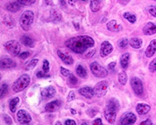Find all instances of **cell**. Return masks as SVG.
Wrapping results in <instances>:
<instances>
[{"label":"cell","instance_id":"obj_1","mask_svg":"<svg viewBox=\"0 0 156 125\" xmlns=\"http://www.w3.org/2000/svg\"><path fill=\"white\" fill-rule=\"evenodd\" d=\"M66 45L75 53L83 54L94 46V41L90 36L79 35L69 38L66 41Z\"/></svg>","mask_w":156,"mask_h":125},{"label":"cell","instance_id":"obj_2","mask_svg":"<svg viewBox=\"0 0 156 125\" xmlns=\"http://www.w3.org/2000/svg\"><path fill=\"white\" fill-rule=\"evenodd\" d=\"M119 109V102L116 98H112L107 101L106 105L104 109V116L108 123H113L115 122Z\"/></svg>","mask_w":156,"mask_h":125},{"label":"cell","instance_id":"obj_3","mask_svg":"<svg viewBox=\"0 0 156 125\" xmlns=\"http://www.w3.org/2000/svg\"><path fill=\"white\" fill-rule=\"evenodd\" d=\"M30 77L27 73L22 74L12 84V89L14 92L17 93L20 91H22L30 84Z\"/></svg>","mask_w":156,"mask_h":125},{"label":"cell","instance_id":"obj_4","mask_svg":"<svg viewBox=\"0 0 156 125\" xmlns=\"http://www.w3.org/2000/svg\"><path fill=\"white\" fill-rule=\"evenodd\" d=\"M34 14L30 10H27L23 12L20 17V25L24 30H30L32 23L34 22Z\"/></svg>","mask_w":156,"mask_h":125},{"label":"cell","instance_id":"obj_5","mask_svg":"<svg viewBox=\"0 0 156 125\" xmlns=\"http://www.w3.org/2000/svg\"><path fill=\"white\" fill-rule=\"evenodd\" d=\"M90 71L93 74L97 77L99 78H103L108 76V70L105 67H103L101 65H100L98 62H93L90 65Z\"/></svg>","mask_w":156,"mask_h":125},{"label":"cell","instance_id":"obj_6","mask_svg":"<svg viewBox=\"0 0 156 125\" xmlns=\"http://www.w3.org/2000/svg\"><path fill=\"white\" fill-rule=\"evenodd\" d=\"M130 85L136 96H140L144 92V86L142 80L137 77H132L130 79Z\"/></svg>","mask_w":156,"mask_h":125},{"label":"cell","instance_id":"obj_7","mask_svg":"<svg viewBox=\"0 0 156 125\" xmlns=\"http://www.w3.org/2000/svg\"><path fill=\"white\" fill-rule=\"evenodd\" d=\"M4 47H5V50L9 53L12 54L14 55H20V45L19 44L17 41L15 40H10L8 41L4 44Z\"/></svg>","mask_w":156,"mask_h":125},{"label":"cell","instance_id":"obj_8","mask_svg":"<svg viewBox=\"0 0 156 125\" xmlns=\"http://www.w3.org/2000/svg\"><path fill=\"white\" fill-rule=\"evenodd\" d=\"M108 84L106 80H103L97 83L94 88V95L98 97H102L107 93Z\"/></svg>","mask_w":156,"mask_h":125},{"label":"cell","instance_id":"obj_9","mask_svg":"<svg viewBox=\"0 0 156 125\" xmlns=\"http://www.w3.org/2000/svg\"><path fill=\"white\" fill-rule=\"evenodd\" d=\"M136 121V116L131 112H124L120 118L121 125H133Z\"/></svg>","mask_w":156,"mask_h":125},{"label":"cell","instance_id":"obj_10","mask_svg":"<svg viewBox=\"0 0 156 125\" xmlns=\"http://www.w3.org/2000/svg\"><path fill=\"white\" fill-rule=\"evenodd\" d=\"M16 117L20 123L21 124H27L31 121V116L27 111L25 109H20L16 113Z\"/></svg>","mask_w":156,"mask_h":125},{"label":"cell","instance_id":"obj_11","mask_svg":"<svg viewBox=\"0 0 156 125\" xmlns=\"http://www.w3.org/2000/svg\"><path fill=\"white\" fill-rule=\"evenodd\" d=\"M112 51H113V46L109 41H104L101 43V48H100V55H101V57H105V56L112 53Z\"/></svg>","mask_w":156,"mask_h":125},{"label":"cell","instance_id":"obj_12","mask_svg":"<svg viewBox=\"0 0 156 125\" xmlns=\"http://www.w3.org/2000/svg\"><path fill=\"white\" fill-rule=\"evenodd\" d=\"M57 55H58V57L62 59L64 63H66L67 65H71L73 63V57L68 52H63L62 50H58L57 51Z\"/></svg>","mask_w":156,"mask_h":125},{"label":"cell","instance_id":"obj_13","mask_svg":"<svg viewBox=\"0 0 156 125\" xmlns=\"http://www.w3.org/2000/svg\"><path fill=\"white\" fill-rule=\"evenodd\" d=\"M55 93H56V91L53 86H47L41 90V95L44 98L48 99V98H52L55 95Z\"/></svg>","mask_w":156,"mask_h":125},{"label":"cell","instance_id":"obj_14","mask_svg":"<svg viewBox=\"0 0 156 125\" xmlns=\"http://www.w3.org/2000/svg\"><path fill=\"white\" fill-rule=\"evenodd\" d=\"M61 105H62V102H61L60 100H54V101H51V102H48L45 105V110L48 112H55V111L58 110L59 108H60Z\"/></svg>","mask_w":156,"mask_h":125},{"label":"cell","instance_id":"obj_15","mask_svg":"<svg viewBox=\"0 0 156 125\" xmlns=\"http://www.w3.org/2000/svg\"><path fill=\"white\" fill-rule=\"evenodd\" d=\"M78 91L82 96L87 98H91L94 95V88L89 87V86H84L83 88H80Z\"/></svg>","mask_w":156,"mask_h":125},{"label":"cell","instance_id":"obj_16","mask_svg":"<svg viewBox=\"0 0 156 125\" xmlns=\"http://www.w3.org/2000/svg\"><path fill=\"white\" fill-rule=\"evenodd\" d=\"M143 33L145 35H152L156 33V23L148 22L143 28Z\"/></svg>","mask_w":156,"mask_h":125},{"label":"cell","instance_id":"obj_17","mask_svg":"<svg viewBox=\"0 0 156 125\" xmlns=\"http://www.w3.org/2000/svg\"><path fill=\"white\" fill-rule=\"evenodd\" d=\"M1 69H10L16 66V62L10 58H3L0 62Z\"/></svg>","mask_w":156,"mask_h":125},{"label":"cell","instance_id":"obj_18","mask_svg":"<svg viewBox=\"0 0 156 125\" xmlns=\"http://www.w3.org/2000/svg\"><path fill=\"white\" fill-rule=\"evenodd\" d=\"M156 52V39L151 40L145 50V55L147 58L152 57Z\"/></svg>","mask_w":156,"mask_h":125},{"label":"cell","instance_id":"obj_19","mask_svg":"<svg viewBox=\"0 0 156 125\" xmlns=\"http://www.w3.org/2000/svg\"><path fill=\"white\" fill-rule=\"evenodd\" d=\"M151 106L146 103H138L136 106V111L139 115H144L150 111Z\"/></svg>","mask_w":156,"mask_h":125},{"label":"cell","instance_id":"obj_20","mask_svg":"<svg viewBox=\"0 0 156 125\" xmlns=\"http://www.w3.org/2000/svg\"><path fill=\"white\" fill-rule=\"evenodd\" d=\"M5 9H7L8 11L12 12H17L20 9V4L17 2V1H13V2H8L5 4Z\"/></svg>","mask_w":156,"mask_h":125},{"label":"cell","instance_id":"obj_21","mask_svg":"<svg viewBox=\"0 0 156 125\" xmlns=\"http://www.w3.org/2000/svg\"><path fill=\"white\" fill-rule=\"evenodd\" d=\"M107 29L110 31L115 32V31H119L122 29V27L120 26V24L117 23L116 20H112L107 23Z\"/></svg>","mask_w":156,"mask_h":125},{"label":"cell","instance_id":"obj_22","mask_svg":"<svg viewBox=\"0 0 156 125\" xmlns=\"http://www.w3.org/2000/svg\"><path fill=\"white\" fill-rule=\"evenodd\" d=\"M129 58H130V54L129 53H124L122 54L120 58V65L123 70H126L128 67L129 62Z\"/></svg>","mask_w":156,"mask_h":125},{"label":"cell","instance_id":"obj_23","mask_svg":"<svg viewBox=\"0 0 156 125\" xmlns=\"http://www.w3.org/2000/svg\"><path fill=\"white\" fill-rule=\"evenodd\" d=\"M21 42L23 45L27 47H33L34 46V41L32 39L30 36L27 35V34H24V35L22 36L21 38Z\"/></svg>","mask_w":156,"mask_h":125},{"label":"cell","instance_id":"obj_24","mask_svg":"<svg viewBox=\"0 0 156 125\" xmlns=\"http://www.w3.org/2000/svg\"><path fill=\"white\" fill-rule=\"evenodd\" d=\"M102 0H90V8L92 12H97L101 8V4Z\"/></svg>","mask_w":156,"mask_h":125},{"label":"cell","instance_id":"obj_25","mask_svg":"<svg viewBox=\"0 0 156 125\" xmlns=\"http://www.w3.org/2000/svg\"><path fill=\"white\" fill-rule=\"evenodd\" d=\"M142 44H143V41L141 38H133L129 41L130 46L134 48H140L142 46Z\"/></svg>","mask_w":156,"mask_h":125},{"label":"cell","instance_id":"obj_26","mask_svg":"<svg viewBox=\"0 0 156 125\" xmlns=\"http://www.w3.org/2000/svg\"><path fill=\"white\" fill-rule=\"evenodd\" d=\"M76 74H77L80 77H81V78H85V77H87V70H86L85 68L83 67L82 65L79 64L76 66Z\"/></svg>","mask_w":156,"mask_h":125},{"label":"cell","instance_id":"obj_27","mask_svg":"<svg viewBox=\"0 0 156 125\" xmlns=\"http://www.w3.org/2000/svg\"><path fill=\"white\" fill-rule=\"evenodd\" d=\"M3 23H5V25L6 27H9V28H12V27H14V20H13V18L11 16H9V15H5V16H4Z\"/></svg>","mask_w":156,"mask_h":125},{"label":"cell","instance_id":"obj_28","mask_svg":"<svg viewBox=\"0 0 156 125\" xmlns=\"http://www.w3.org/2000/svg\"><path fill=\"white\" fill-rule=\"evenodd\" d=\"M20 102V98L18 97H16V98H13L9 101V109L12 112H16V105L17 104L19 103Z\"/></svg>","mask_w":156,"mask_h":125},{"label":"cell","instance_id":"obj_29","mask_svg":"<svg viewBox=\"0 0 156 125\" xmlns=\"http://www.w3.org/2000/svg\"><path fill=\"white\" fill-rule=\"evenodd\" d=\"M118 80H119V84H122V86L126 85L127 83V75L125 71H122L119 73L118 76Z\"/></svg>","mask_w":156,"mask_h":125},{"label":"cell","instance_id":"obj_30","mask_svg":"<svg viewBox=\"0 0 156 125\" xmlns=\"http://www.w3.org/2000/svg\"><path fill=\"white\" fill-rule=\"evenodd\" d=\"M122 16H123V17H124L126 20H127L129 23H134L136 20V16H135L134 14H133V13H130V12H124Z\"/></svg>","mask_w":156,"mask_h":125},{"label":"cell","instance_id":"obj_31","mask_svg":"<svg viewBox=\"0 0 156 125\" xmlns=\"http://www.w3.org/2000/svg\"><path fill=\"white\" fill-rule=\"evenodd\" d=\"M37 62H38V59H33L28 62V63L26 64L25 66V69L27 70H32V69H34L36 66H37Z\"/></svg>","mask_w":156,"mask_h":125},{"label":"cell","instance_id":"obj_32","mask_svg":"<svg viewBox=\"0 0 156 125\" xmlns=\"http://www.w3.org/2000/svg\"><path fill=\"white\" fill-rule=\"evenodd\" d=\"M8 89H9V86H8L7 84L4 83V84H2V86H1V89H0V94H1L0 95H1V98H3V97L7 94Z\"/></svg>","mask_w":156,"mask_h":125},{"label":"cell","instance_id":"obj_33","mask_svg":"<svg viewBox=\"0 0 156 125\" xmlns=\"http://www.w3.org/2000/svg\"><path fill=\"white\" fill-rule=\"evenodd\" d=\"M129 41H128L127 38H122L118 43V45L120 48H126L128 47Z\"/></svg>","mask_w":156,"mask_h":125},{"label":"cell","instance_id":"obj_34","mask_svg":"<svg viewBox=\"0 0 156 125\" xmlns=\"http://www.w3.org/2000/svg\"><path fill=\"white\" fill-rule=\"evenodd\" d=\"M20 5H30L35 2L36 0H16Z\"/></svg>","mask_w":156,"mask_h":125},{"label":"cell","instance_id":"obj_35","mask_svg":"<svg viewBox=\"0 0 156 125\" xmlns=\"http://www.w3.org/2000/svg\"><path fill=\"white\" fill-rule=\"evenodd\" d=\"M149 70L151 73H155L156 72V58H154L149 64Z\"/></svg>","mask_w":156,"mask_h":125},{"label":"cell","instance_id":"obj_36","mask_svg":"<svg viewBox=\"0 0 156 125\" xmlns=\"http://www.w3.org/2000/svg\"><path fill=\"white\" fill-rule=\"evenodd\" d=\"M98 113V109L95 108H90L87 110V114L90 117H94Z\"/></svg>","mask_w":156,"mask_h":125},{"label":"cell","instance_id":"obj_37","mask_svg":"<svg viewBox=\"0 0 156 125\" xmlns=\"http://www.w3.org/2000/svg\"><path fill=\"white\" fill-rule=\"evenodd\" d=\"M42 69H43V71H44L45 73H48V72L49 71V69H50L49 62H48L47 59H44V60L43 61Z\"/></svg>","mask_w":156,"mask_h":125},{"label":"cell","instance_id":"obj_38","mask_svg":"<svg viewBox=\"0 0 156 125\" xmlns=\"http://www.w3.org/2000/svg\"><path fill=\"white\" fill-rule=\"evenodd\" d=\"M147 11L151 16L156 17V5H150V6H148Z\"/></svg>","mask_w":156,"mask_h":125},{"label":"cell","instance_id":"obj_39","mask_svg":"<svg viewBox=\"0 0 156 125\" xmlns=\"http://www.w3.org/2000/svg\"><path fill=\"white\" fill-rule=\"evenodd\" d=\"M69 81L70 83V84H72V85H76L78 82L76 77H75L74 75L72 74V73L69 76Z\"/></svg>","mask_w":156,"mask_h":125},{"label":"cell","instance_id":"obj_40","mask_svg":"<svg viewBox=\"0 0 156 125\" xmlns=\"http://www.w3.org/2000/svg\"><path fill=\"white\" fill-rule=\"evenodd\" d=\"M3 120L5 121V123H7V124L11 125L12 123V118L7 114H3Z\"/></svg>","mask_w":156,"mask_h":125},{"label":"cell","instance_id":"obj_41","mask_svg":"<svg viewBox=\"0 0 156 125\" xmlns=\"http://www.w3.org/2000/svg\"><path fill=\"white\" fill-rule=\"evenodd\" d=\"M51 16L53 17V20H61L60 14H59L58 12H56V11H55V10L51 11Z\"/></svg>","mask_w":156,"mask_h":125},{"label":"cell","instance_id":"obj_42","mask_svg":"<svg viewBox=\"0 0 156 125\" xmlns=\"http://www.w3.org/2000/svg\"><path fill=\"white\" fill-rule=\"evenodd\" d=\"M36 76L38 78H44V77H48L49 75L47 74V73H45L44 71H38L37 73H36Z\"/></svg>","mask_w":156,"mask_h":125},{"label":"cell","instance_id":"obj_43","mask_svg":"<svg viewBox=\"0 0 156 125\" xmlns=\"http://www.w3.org/2000/svg\"><path fill=\"white\" fill-rule=\"evenodd\" d=\"M60 71H61V73L63 75L64 77H69V75L71 74L69 70H68L67 69H65L63 66H61L60 67Z\"/></svg>","mask_w":156,"mask_h":125},{"label":"cell","instance_id":"obj_44","mask_svg":"<svg viewBox=\"0 0 156 125\" xmlns=\"http://www.w3.org/2000/svg\"><path fill=\"white\" fill-rule=\"evenodd\" d=\"M75 98V93L74 91H69V95H68L67 96V102H71V101H73V100H74Z\"/></svg>","mask_w":156,"mask_h":125},{"label":"cell","instance_id":"obj_45","mask_svg":"<svg viewBox=\"0 0 156 125\" xmlns=\"http://www.w3.org/2000/svg\"><path fill=\"white\" fill-rule=\"evenodd\" d=\"M29 55H30V52H23L22 53L20 54L19 56H20V58H21V59H27Z\"/></svg>","mask_w":156,"mask_h":125},{"label":"cell","instance_id":"obj_46","mask_svg":"<svg viewBox=\"0 0 156 125\" xmlns=\"http://www.w3.org/2000/svg\"><path fill=\"white\" fill-rule=\"evenodd\" d=\"M140 125H154V123H152L151 119H147V120L142 121L141 123H140Z\"/></svg>","mask_w":156,"mask_h":125},{"label":"cell","instance_id":"obj_47","mask_svg":"<svg viewBox=\"0 0 156 125\" xmlns=\"http://www.w3.org/2000/svg\"><path fill=\"white\" fill-rule=\"evenodd\" d=\"M93 125H102V120L101 118H97L92 122Z\"/></svg>","mask_w":156,"mask_h":125},{"label":"cell","instance_id":"obj_48","mask_svg":"<svg viewBox=\"0 0 156 125\" xmlns=\"http://www.w3.org/2000/svg\"><path fill=\"white\" fill-rule=\"evenodd\" d=\"M65 125H76V122H75V120L68 119V120H66V121H65Z\"/></svg>","mask_w":156,"mask_h":125},{"label":"cell","instance_id":"obj_49","mask_svg":"<svg viewBox=\"0 0 156 125\" xmlns=\"http://www.w3.org/2000/svg\"><path fill=\"white\" fill-rule=\"evenodd\" d=\"M115 65H116V62H110L109 64L108 65V70H113L114 68H115Z\"/></svg>","mask_w":156,"mask_h":125},{"label":"cell","instance_id":"obj_50","mask_svg":"<svg viewBox=\"0 0 156 125\" xmlns=\"http://www.w3.org/2000/svg\"><path fill=\"white\" fill-rule=\"evenodd\" d=\"M94 53H95V50H94V49H92V51H91V52H89L88 53H87V55H86V57H87V58L92 57L93 55H94Z\"/></svg>","mask_w":156,"mask_h":125},{"label":"cell","instance_id":"obj_51","mask_svg":"<svg viewBox=\"0 0 156 125\" xmlns=\"http://www.w3.org/2000/svg\"><path fill=\"white\" fill-rule=\"evenodd\" d=\"M44 3L48 5H53V2H52V0H44Z\"/></svg>","mask_w":156,"mask_h":125},{"label":"cell","instance_id":"obj_52","mask_svg":"<svg viewBox=\"0 0 156 125\" xmlns=\"http://www.w3.org/2000/svg\"><path fill=\"white\" fill-rule=\"evenodd\" d=\"M76 1H77V0H68V2H69V5L73 6V5H75V3H76Z\"/></svg>","mask_w":156,"mask_h":125},{"label":"cell","instance_id":"obj_53","mask_svg":"<svg viewBox=\"0 0 156 125\" xmlns=\"http://www.w3.org/2000/svg\"><path fill=\"white\" fill-rule=\"evenodd\" d=\"M119 2H120V3L126 4V2H127L128 1H129V0H119Z\"/></svg>","mask_w":156,"mask_h":125},{"label":"cell","instance_id":"obj_54","mask_svg":"<svg viewBox=\"0 0 156 125\" xmlns=\"http://www.w3.org/2000/svg\"><path fill=\"white\" fill-rule=\"evenodd\" d=\"M73 24H74V27H76V30H78V29H79V24H78V23H73Z\"/></svg>","mask_w":156,"mask_h":125},{"label":"cell","instance_id":"obj_55","mask_svg":"<svg viewBox=\"0 0 156 125\" xmlns=\"http://www.w3.org/2000/svg\"><path fill=\"white\" fill-rule=\"evenodd\" d=\"M60 2L61 4H62V6H65V5H66V2H64V0H60Z\"/></svg>","mask_w":156,"mask_h":125},{"label":"cell","instance_id":"obj_56","mask_svg":"<svg viewBox=\"0 0 156 125\" xmlns=\"http://www.w3.org/2000/svg\"><path fill=\"white\" fill-rule=\"evenodd\" d=\"M55 125H62V123H61L60 121H56V123H55Z\"/></svg>","mask_w":156,"mask_h":125},{"label":"cell","instance_id":"obj_57","mask_svg":"<svg viewBox=\"0 0 156 125\" xmlns=\"http://www.w3.org/2000/svg\"><path fill=\"white\" fill-rule=\"evenodd\" d=\"M71 112H72L73 114H76V110H75V109H71Z\"/></svg>","mask_w":156,"mask_h":125},{"label":"cell","instance_id":"obj_58","mask_svg":"<svg viewBox=\"0 0 156 125\" xmlns=\"http://www.w3.org/2000/svg\"><path fill=\"white\" fill-rule=\"evenodd\" d=\"M80 1H82V2H87V1H88V0H80Z\"/></svg>","mask_w":156,"mask_h":125},{"label":"cell","instance_id":"obj_59","mask_svg":"<svg viewBox=\"0 0 156 125\" xmlns=\"http://www.w3.org/2000/svg\"><path fill=\"white\" fill-rule=\"evenodd\" d=\"M81 125H87V123H82Z\"/></svg>","mask_w":156,"mask_h":125},{"label":"cell","instance_id":"obj_60","mask_svg":"<svg viewBox=\"0 0 156 125\" xmlns=\"http://www.w3.org/2000/svg\"><path fill=\"white\" fill-rule=\"evenodd\" d=\"M154 1H156V0H154Z\"/></svg>","mask_w":156,"mask_h":125}]
</instances>
